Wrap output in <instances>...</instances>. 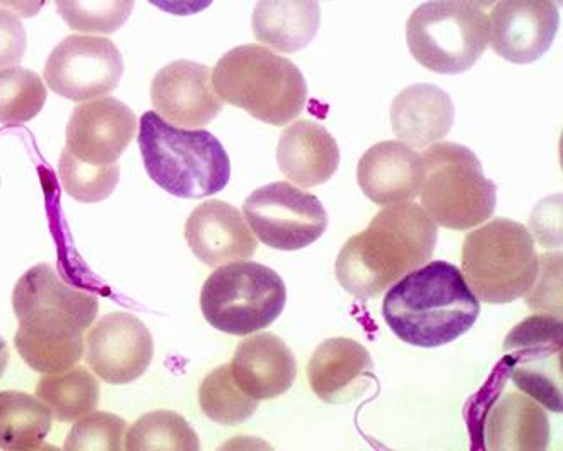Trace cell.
Masks as SVG:
<instances>
[{"label": "cell", "mask_w": 563, "mask_h": 451, "mask_svg": "<svg viewBox=\"0 0 563 451\" xmlns=\"http://www.w3.org/2000/svg\"><path fill=\"white\" fill-rule=\"evenodd\" d=\"M438 237V224L417 204L386 206L340 250L336 280L355 298H377L432 258Z\"/></svg>", "instance_id": "obj_1"}, {"label": "cell", "mask_w": 563, "mask_h": 451, "mask_svg": "<svg viewBox=\"0 0 563 451\" xmlns=\"http://www.w3.org/2000/svg\"><path fill=\"white\" fill-rule=\"evenodd\" d=\"M479 317V301L456 265L427 262L393 284L383 318L400 341L435 349L465 336Z\"/></svg>", "instance_id": "obj_2"}, {"label": "cell", "mask_w": 563, "mask_h": 451, "mask_svg": "<svg viewBox=\"0 0 563 451\" xmlns=\"http://www.w3.org/2000/svg\"><path fill=\"white\" fill-rule=\"evenodd\" d=\"M139 147L151 180L178 199H206L231 180V160L209 131H187L145 111Z\"/></svg>", "instance_id": "obj_3"}, {"label": "cell", "mask_w": 563, "mask_h": 451, "mask_svg": "<svg viewBox=\"0 0 563 451\" xmlns=\"http://www.w3.org/2000/svg\"><path fill=\"white\" fill-rule=\"evenodd\" d=\"M219 98L268 125L284 127L301 116L308 85L289 58L262 45L229 51L212 70Z\"/></svg>", "instance_id": "obj_4"}, {"label": "cell", "mask_w": 563, "mask_h": 451, "mask_svg": "<svg viewBox=\"0 0 563 451\" xmlns=\"http://www.w3.org/2000/svg\"><path fill=\"white\" fill-rule=\"evenodd\" d=\"M461 267L478 301L506 305L533 289L540 261L525 224L495 218L465 238Z\"/></svg>", "instance_id": "obj_5"}, {"label": "cell", "mask_w": 563, "mask_h": 451, "mask_svg": "<svg viewBox=\"0 0 563 451\" xmlns=\"http://www.w3.org/2000/svg\"><path fill=\"white\" fill-rule=\"evenodd\" d=\"M420 161V204L435 224L465 231L492 218L497 187L472 150L456 142H438L423 151Z\"/></svg>", "instance_id": "obj_6"}, {"label": "cell", "mask_w": 563, "mask_h": 451, "mask_svg": "<svg viewBox=\"0 0 563 451\" xmlns=\"http://www.w3.org/2000/svg\"><path fill=\"white\" fill-rule=\"evenodd\" d=\"M482 2H426L407 21V43L420 66L456 76L475 66L488 46L490 20Z\"/></svg>", "instance_id": "obj_7"}, {"label": "cell", "mask_w": 563, "mask_h": 451, "mask_svg": "<svg viewBox=\"0 0 563 451\" xmlns=\"http://www.w3.org/2000/svg\"><path fill=\"white\" fill-rule=\"evenodd\" d=\"M287 287L267 265L238 261L207 277L200 308L209 326L229 336H252L267 329L286 308Z\"/></svg>", "instance_id": "obj_8"}, {"label": "cell", "mask_w": 563, "mask_h": 451, "mask_svg": "<svg viewBox=\"0 0 563 451\" xmlns=\"http://www.w3.org/2000/svg\"><path fill=\"white\" fill-rule=\"evenodd\" d=\"M12 308L20 321L15 336L62 344L85 337L98 317L99 302L91 293L64 283L52 265L38 264L15 284Z\"/></svg>", "instance_id": "obj_9"}, {"label": "cell", "mask_w": 563, "mask_h": 451, "mask_svg": "<svg viewBox=\"0 0 563 451\" xmlns=\"http://www.w3.org/2000/svg\"><path fill=\"white\" fill-rule=\"evenodd\" d=\"M562 333V317L533 315L504 342L507 375L522 394L556 414L563 413Z\"/></svg>", "instance_id": "obj_10"}, {"label": "cell", "mask_w": 563, "mask_h": 451, "mask_svg": "<svg viewBox=\"0 0 563 451\" xmlns=\"http://www.w3.org/2000/svg\"><path fill=\"white\" fill-rule=\"evenodd\" d=\"M244 216L263 245L297 252L312 245L328 228V215L317 196L275 182L244 200Z\"/></svg>", "instance_id": "obj_11"}, {"label": "cell", "mask_w": 563, "mask_h": 451, "mask_svg": "<svg viewBox=\"0 0 563 451\" xmlns=\"http://www.w3.org/2000/svg\"><path fill=\"white\" fill-rule=\"evenodd\" d=\"M123 69L122 54L110 38L70 35L49 54L43 77L62 98L86 103L119 88Z\"/></svg>", "instance_id": "obj_12"}, {"label": "cell", "mask_w": 563, "mask_h": 451, "mask_svg": "<svg viewBox=\"0 0 563 451\" xmlns=\"http://www.w3.org/2000/svg\"><path fill=\"white\" fill-rule=\"evenodd\" d=\"M153 358V336L134 315H107L89 330L86 363L110 385H126L141 378Z\"/></svg>", "instance_id": "obj_13"}, {"label": "cell", "mask_w": 563, "mask_h": 451, "mask_svg": "<svg viewBox=\"0 0 563 451\" xmlns=\"http://www.w3.org/2000/svg\"><path fill=\"white\" fill-rule=\"evenodd\" d=\"M137 134V117L113 96L77 105L67 125V144L76 160L95 166L119 163Z\"/></svg>", "instance_id": "obj_14"}, {"label": "cell", "mask_w": 563, "mask_h": 451, "mask_svg": "<svg viewBox=\"0 0 563 451\" xmlns=\"http://www.w3.org/2000/svg\"><path fill=\"white\" fill-rule=\"evenodd\" d=\"M488 43L495 54L510 64H533L550 51L560 15L550 0H504L495 6Z\"/></svg>", "instance_id": "obj_15"}, {"label": "cell", "mask_w": 563, "mask_h": 451, "mask_svg": "<svg viewBox=\"0 0 563 451\" xmlns=\"http://www.w3.org/2000/svg\"><path fill=\"white\" fill-rule=\"evenodd\" d=\"M151 100L161 119L179 129L209 125L222 111L212 69L191 61L172 62L154 76Z\"/></svg>", "instance_id": "obj_16"}, {"label": "cell", "mask_w": 563, "mask_h": 451, "mask_svg": "<svg viewBox=\"0 0 563 451\" xmlns=\"http://www.w3.org/2000/svg\"><path fill=\"white\" fill-rule=\"evenodd\" d=\"M185 238L191 253L209 267L247 261L258 246V240L243 215L222 200L200 204L187 219Z\"/></svg>", "instance_id": "obj_17"}, {"label": "cell", "mask_w": 563, "mask_h": 451, "mask_svg": "<svg viewBox=\"0 0 563 451\" xmlns=\"http://www.w3.org/2000/svg\"><path fill=\"white\" fill-rule=\"evenodd\" d=\"M308 380L311 391L324 404H349L369 391L374 382L373 356L352 339H328L309 360Z\"/></svg>", "instance_id": "obj_18"}, {"label": "cell", "mask_w": 563, "mask_h": 451, "mask_svg": "<svg viewBox=\"0 0 563 451\" xmlns=\"http://www.w3.org/2000/svg\"><path fill=\"white\" fill-rule=\"evenodd\" d=\"M231 372L247 397L271 400L290 391L297 376V363L280 337L258 332L238 345Z\"/></svg>", "instance_id": "obj_19"}, {"label": "cell", "mask_w": 563, "mask_h": 451, "mask_svg": "<svg viewBox=\"0 0 563 451\" xmlns=\"http://www.w3.org/2000/svg\"><path fill=\"white\" fill-rule=\"evenodd\" d=\"M357 182L377 206L411 202L419 196L422 161L404 142H379L358 161Z\"/></svg>", "instance_id": "obj_20"}, {"label": "cell", "mask_w": 563, "mask_h": 451, "mask_svg": "<svg viewBox=\"0 0 563 451\" xmlns=\"http://www.w3.org/2000/svg\"><path fill=\"white\" fill-rule=\"evenodd\" d=\"M277 161L280 172L294 184L318 187L339 169V144L320 123L299 120L282 132Z\"/></svg>", "instance_id": "obj_21"}, {"label": "cell", "mask_w": 563, "mask_h": 451, "mask_svg": "<svg viewBox=\"0 0 563 451\" xmlns=\"http://www.w3.org/2000/svg\"><path fill=\"white\" fill-rule=\"evenodd\" d=\"M451 96L434 85H413L396 96L391 105V125L405 146L423 150L450 134L454 123Z\"/></svg>", "instance_id": "obj_22"}, {"label": "cell", "mask_w": 563, "mask_h": 451, "mask_svg": "<svg viewBox=\"0 0 563 451\" xmlns=\"http://www.w3.org/2000/svg\"><path fill=\"white\" fill-rule=\"evenodd\" d=\"M485 443L495 451H541L550 443L543 407L522 392H509L492 404L485 421Z\"/></svg>", "instance_id": "obj_23"}, {"label": "cell", "mask_w": 563, "mask_h": 451, "mask_svg": "<svg viewBox=\"0 0 563 451\" xmlns=\"http://www.w3.org/2000/svg\"><path fill=\"white\" fill-rule=\"evenodd\" d=\"M320 23L318 2H258L253 11L255 38L282 54L306 48L317 36Z\"/></svg>", "instance_id": "obj_24"}, {"label": "cell", "mask_w": 563, "mask_h": 451, "mask_svg": "<svg viewBox=\"0 0 563 451\" xmlns=\"http://www.w3.org/2000/svg\"><path fill=\"white\" fill-rule=\"evenodd\" d=\"M52 410L24 392H0V450H40L52 429Z\"/></svg>", "instance_id": "obj_25"}, {"label": "cell", "mask_w": 563, "mask_h": 451, "mask_svg": "<svg viewBox=\"0 0 563 451\" xmlns=\"http://www.w3.org/2000/svg\"><path fill=\"white\" fill-rule=\"evenodd\" d=\"M36 397L52 410L55 421H79L98 407L99 383L86 367H70L67 372L40 380Z\"/></svg>", "instance_id": "obj_26"}, {"label": "cell", "mask_w": 563, "mask_h": 451, "mask_svg": "<svg viewBox=\"0 0 563 451\" xmlns=\"http://www.w3.org/2000/svg\"><path fill=\"white\" fill-rule=\"evenodd\" d=\"M129 451H197L200 440L187 419L173 410L144 414L126 432Z\"/></svg>", "instance_id": "obj_27"}, {"label": "cell", "mask_w": 563, "mask_h": 451, "mask_svg": "<svg viewBox=\"0 0 563 451\" xmlns=\"http://www.w3.org/2000/svg\"><path fill=\"white\" fill-rule=\"evenodd\" d=\"M200 409L210 421L224 426H236L247 421L258 409V402L247 397L236 385L231 364L216 367L203 378L198 391Z\"/></svg>", "instance_id": "obj_28"}, {"label": "cell", "mask_w": 563, "mask_h": 451, "mask_svg": "<svg viewBox=\"0 0 563 451\" xmlns=\"http://www.w3.org/2000/svg\"><path fill=\"white\" fill-rule=\"evenodd\" d=\"M42 76L23 67L0 70V123L18 125L35 119L46 103Z\"/></svg>", "instance_id": "obj_29"}, {"label": "cell", "mask_w": 563, "mask_h": 451, "mask_svg": "<svg viewBox=\"0 0 563 451\" xmlns=\"http://www.w3.org/2000/svg\"><path fill=\"white\" fill-rule=\"evenodd\" d=\"M58 178L64 190L77 202L96 204L113 194L120 180V166L119 163L88 165L64 150L58 161Z\"/></svg>", "instance_id": "obj_30"}, {"label": "cell", "mask_w": 563, "mask_h": 451, "mask_svg": "<svg viewBox=\"0 0 563 451\" xmlns=\"http://www.w3.org/2000/svg\"><path fill=\"white\" fill-rule=\"evenodd\" d=\"M58 14L70 30L110 35L122 28L134 11V2H57Z\"/></svg>", "instance_id": "obj_31"}, {"label": "cell", "mask_w": 563, "mask_h": 451, "mask_svg": "<svg viewBox=\"0 0 563 451\" xmlns=\"http://www.w3.org/2000/svg\"><path fill=\"white\" fill-rule=\"evenodd\" d=\"M126 422L117 414L91 413L80 417L65 440L67 451L125 450Z\"/></svg>", "instance_id": "obj_32"}, {"label": "cell", "mask_w": 563, "mask_h": 451, "mask_svg": "<svg viewBox=\"0 0 563 451\" xmlns=\"http://www.w3.org/2000/svg\"><path fill=\"white\" fill-rule=\"evenodd\" d=\"M14 345L23 358L24 363L42 375H58L76 366L85 354V337H77L69 342L52 344V342H36L14 336Z\"/></svg>", "instance_id": "obj_33"}, {"label": "cell", "mask_w": 563, "mask_h": 451, "mask_svg": "<svg viewBox=\"0 0 563 451\" xmlns=\"http://www.w3.org/2000/svg\"><path fill=\"white\" fill-rule=\"evenodd\" d=\"M26 52V30L18 14L0 9V70L15 67Z\"/></svg>", "instance_id": "obj_34"}, {"label": "cell", "mask_w": 563, "mask_h": 451, "mask_svg": "<svg viewBox=\"0 0 563 451\" xmlns=\"http://www.w3.org/2000/svg\"><path fill=\"white\" fill-rule=\"evenodd\" d=\"M9 363V345L4 337L0 336V378L4 376Z\"/></svg>", "instance_id": "obj_35"}]
</instances>
